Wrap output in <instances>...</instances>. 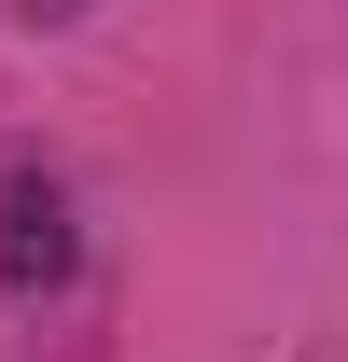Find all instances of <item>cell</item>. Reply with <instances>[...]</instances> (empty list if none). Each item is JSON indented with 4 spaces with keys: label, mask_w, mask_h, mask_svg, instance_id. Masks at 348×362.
Returning a JSON list of instances; mask_svg holds the SVG:
<instances>
[{
    "label": "cell",
    "mask_w": 348,
    "mask_h": 362,
    "mask_svg": "<svg viewBox=\"0 0 348 362\" xmlns=\"http://www.w3.org/2000/svg\"><path fill=\"white\" fill-rule=\"evenodd\" d=\"M70 265V209H56V181H0V279H14V293H42V279Z\"/></svg>",
    "instance_id": "obj_1"
}]
</instances>
